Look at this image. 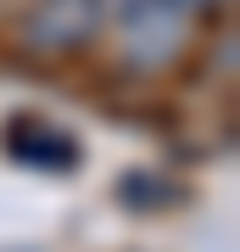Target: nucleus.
Masks as SVG:
<instances>
[{
    "label": "nucleus",
    "mask_w": 240,
    "mask_h": 252,
    "mask_svg": "<svg viewBox=\"0 0 240 252\" xmlns=\"http://www.w3.org/2000/svg\"><path fill=\"white\" fill-rule=\"evenodd\" d=\"M117 196H123L129 207H140V213H151L157 202H168V196H173V185H162V180H151V174H129V180L117 185Z\"/></svg>",
    "instance_id": "7ed1b4c3"
},
{
    "label": "nucleus",
    "mask_w": 240,
    "mask_h": 252,
    "mask_svg": "<svg viewBox=\"0 0 240 252\" xmlns=\"http://www.w3.org/2000/svg\"><path fill=\"white\" fill-rule=\"evenodd\" d=\"M101 23H107L101 0H39L23 11L17 39L28 56H73L101 34Z\"/></svg>",
    "instance_id": "f257e3e1"
},
{
    "label": "nucleus",
    "mask_w": 240,
    "mask_h": 252,
    "mask_svg": "<svg viewBox=\"0 0 240 252\" xmlns=\"http://www.w3.org/2000/svg\"><path fill=\"white\" fill-rule=\"evenodd\" d=\"M6 157L23 162V168H45V174H73L79 168V140L62 135L45 118H17L6 129Z\"/></svg>",
    "instance_id": "f03ea898"
}]
</instances>
